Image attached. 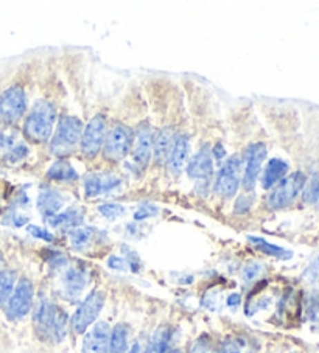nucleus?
Returning a JSON list of instances; mask_svg holds the SVG:
<instances>
[{
  "label": "nucleus",
  "mask_w": 319,
  "mask_h": 353,
  "mask_svg": "<svg viewBox=\"0 0 319 353\" xmlns=\"http://www.w3.org/2000/svg\"><path fill=\"white\" fill-rule=\"evenodd\" d=\"M168 353H181V352H177V350H173V352H168Z\"/></svg>",
  "instance_id": "4c0bfd02"
},
{
  "label": "nucleus",
  "mask_w": 319,
  "mask_h": 353,
  "mask_svg": "<svg viewBox=\"0 0 319 353\" xmlns=\"http://www.w3.org/2000/svg\"><path fill=\"white\" fill-rule=\"evenodd\" d=\"M133 131L131 128L125 125H115L111 131H109L106 142H104V157L108 161L117 162L125 159L126 154L131 151L133 147Z\"/></svg>",
  "instance_id": "7ed1b4c3"
},
{
  "label": "nucleus",
  "mask_w": 319,
  "mask_h": 353,
  "mask_svg": "<svg viewBox=\"0 0 319 353\" xmlns=\"http://www.w3.org/2000/svg\"><path fill=\"white\" fill-rule=\"evenodd\" d=\"M156 214H157L156 207H153V205H144V207H140V209L136 212V214H134V220L142 221V220H145V218H150V216L156 215Z\"/></svg>",
  "instance_id": "c756f323"
},
{
  "label": "nucleus",
  "mask_w": 319,
  "mask_h": 353,
  "mask_svg": "<svg viewBox=\"0 0 319 353\" xmlns=\"http://www.w3.org/2000/svg\"><path fill=\"white\" fill-rule=\"evenodd\" d=\"M64 198L61 196V193L55 190H46L39 194L38 198V207L39 210L44 214L47 218L53 216L58 214V210L63 207Z\"/></svg>",
  "instance_id": "f3484780"
},
{
  "label": "nucleus",
  "mask_w": 319,
  "mask_h": 353,
  "mask_svg": "<svg viewBox=\"0 0 319 353\" xmlns=\"http://www.w3.org/2000/svg\"><path fill=\"white\" fill-rule=\"evenodd\" d=\"M267 157V148L263 143H254L246 150V170H244L243 185L246 190H253L259 176L260 167Z\"/></svg>",
  "instance_id": "9d476101"
},
{
  "label": "nucleus",
  "mask_w": 319,
  "mask_h": 353,
  "mask_svg": "<svg viewBox=\"0 0 319 353\" xmlns=\"http://www.w3.org/2000/svg\"><path fill=\"white\" fill-rule=\"evenodd\" d=\"M187 173L192 179L207 181L212 174V156L207 148H202L187 167Z\"/></svg>",
  "instance_id": "2eb2a0df"
},
{
  "label": "nucleus",
  "mask_w": 319,
  "mask_h": 353,
  "mask_svg": "<svg viewBox=\"0 0 319 353\" xmlns=\"http://www.w3.org/2000/svg\"><path fill=\"white\" fill-rule=\"evenodd\" d=\"M0 265H2V254H0Z\"/></svg>",
  "instance_id": "58836bf2"
},
{
  "label": "nucleus",
  "mask_w": 319,
  "mask_h": 353,
  "mask_svg": "<svg viewBox=\"0 0 319 353\" xmlns=\"http://www.w3.org/2000/svg\"><path fill=\"white\" fill-rule=\"evenodd\" d=\"M16 272L5 270L0 271V308L7 305L10 296L13 294L16 287Z\"/></svg>",
  "instance_id": "6ab92c4d"
},
{
  "label": "nucleus",
  "mask_w": 319,
  "mask_h": 353,
  "mask_svg": "<svg viewBox=\"0 0 319 353\" xmlns=\"http://www.w3.org/2000/svg\"><path fill=\"white\" fill-rule=\"evenodd\" d=\"M108 265L111 266V268H114V270H124L125 261L122 260V259H119V257H111V259H109V261H108Z\"/></svg>",
  "instance_id": "473e14b6"
},
{
  "label": "nucleus",
  "mask_w": 319,
  "mask_h": 353,
  "mask_svg": "<svg viewBox=\"0 0 319 353\" xmlns=\"http://www.w3.org/2000/svg\"><path fill=\"white\" fill-rule=\"evenodd\" d=\"M84 285H86V279H84V274L81 271L70 270L66 274L64 287H66L67 294H69L70 297H75L81 293Z\"/></svg>",
  "instance_id": "412c9836"
},
{
  "label": "nucleus",
  "mask_w": 319,
  "mask_h": 353,
  "mask_svg": "<svg viewBox=\"0 0 319 353\" xmlns=\"http://www.w3.org/2000/svg\"><path fill=\"white\" fill-rule=\"evenodd\" d=\"M66 333H67V314L64 312H61V310H58L57 318H55L52 336L57 341H63Z\"/></svg>",
  "instance_id": "cd10ccee"
},
{
  "label": "nucleus",
  "mask_w": 319,
  "mask_h": 353,
  "mask_svg": "<svg viewBox=\"0 0 319 353\" xmlns=\"http://www.w3.org/2000/svg\"><path fill=\"white\" fill-rule=\"evenodd\" d=\"M48 178L55 181H72L77 179V172L66 161H59L48 170Z\"/></svg>",
  "instance_id": "393cba45"
},
{
  "label": "nucleus",
  "mask_w": 319,
  "mask_h": 353,
  "mask_svg": "<svg viewBox=\"0 0 319 353\" xmlns=\"http://www.w3.org/2000/svg\"><path fill=\"white\" fill-rule=\"evenodd\" d=\"M168 341H170L168 330H165V328H162V330H157L146 353H165L168 349Z\"/></svg>",
  "instance_id": "a878e982"
},
{
  "label": "nucleus",
  "mask_w": 319,
  "mask_h": 353,
  "mask_svg": "<svg viewBox=\"0 0 319 353\" xmlns=\"http://www.w3.org/2000/svg\"><path fill=\"white\" fill-rule=\"evenodd\" d=\"M104 137H106V120L103 115H95L92 119L86 130L81 134V151L89 157H94L98 151L103 148Z\"/></svg>",
  "instance_id": "6e6552de"
},
{
  "label": "nucleus",
  "mask_w": 319,
  "mask_h": 353,
  "mask_svg": "<svg viewBox=\"0 0 319 353\" xmlns=\"http://www.w3.org/2000/svg\"><path fill=\"white\" fill-rule=\"evenodd\" d=\"M28 232L32 234L33 236H36V239H41L44 241H53V235L50 232H47V230L38 228V226H30Z\"/></svg>",
  "instance_id": "2f4dec72"
},
{
  "label": "nucleus",
  "mask_w": 319,
  "mask_h": 353,
  "mask_svg": "<svg viewBox=\"0 0 319 353\" xmlns=\"http://www.w3.org/2000/svg\"><path fill=\"white\" fill-rule=\"evenodd\" d=\"M153 148L157 162L167 161L171 148V134L167 130H162L156 136V140H153Z\"/></svg>",
  "instance_id": "4be33fe9"
},
{
  "label": "nucleus",
  "mask_w": 319,
  "mask_h": 353,
  "mask_svg": "<svg viewBox=\"0 0 319 353\" xmlns=\"http://www.w3.org/2000/svg\"><path fill=\"white\" fill-rule=\"evenodd\" d=\"M151 151H153V132L150 128L146 126L139 131L137 143L136 147H134V153H133L134 165H136L140 172L148 165Z\"/></svg>",
  "instance_id": "f8f14e48"
},
{
  "label": "nucleus",
  "mask_w": 319,
  "mask_h": 353,
  "mask_svg": "<svg viewBox=\"0 0 319 353\" xmlns=\"http://www.w3.org/2000/svg\"><path fill=\"white\" fill-rule=\"evenodd\" d=\"M104 305V294L102 291H94V293L86 297V301L78 307V310L72 318V327L77 333H84L90 324H94L97 316L100 314Z\"/></svg>",
  "instance_id": "423d86ee"
},
{
  "label": "nucleus",
  "mask_w": 319,
  "mask_h": 353,
  "mask_svg": "<svg viewBox=\"0 0 319 353\" xmlns=\"http://www.w3.org/2000/svg\"><path fill=\"white\" fill-rule=\"evenodd\" d=\"M120 184V179L109 174H90L84 182V192L89 198L100 196L102 193L111 192Z\"/></svg>",
  "instance_id": "dca6fc26"
},
{
  "label": "nucleus",
  "mask_w": 319,
  "mask_h": 353,
  "mask_svg": "<svg viewBox=\"0 0 319 353\" xmlns=\"http://www.w3.org/2000/svg\"><path fill=\"white\" fill-rule=\"evenodd\" d=\"M55 120H57V111H55L52 103L41 100L36 103L32 112L27 117L23 132H26V136L32 142H47V139L53 132Z\"/></svg>",
  "instance_id": "f257e3e1"
},
{
  "label": "nucleus",
  "mask_w": 319,
  "mask_h": 353,
  "mask_svg": "<svg viewBox=\"0 0 319 353\" xmlns=\"http://www.w3.org/2000/svg\"><path fill=\"white\" fill-rule=\"evenodd\" d=\"M288 170V163L282 159H271L268 162L265 174H263V187L269 188L282 181Z\"/></svg>",
  "instance_id": "a211bd4d"
},
{
  "label": "nucleus",
  "mask_w": 319,
  "mask_h": 353,
  "mask_svg": "<svg viewBox=\"0 0 319 353\" xmlns=\"http://www.w3.org/2000/svg\"><path fill=\"white\" fill-rule=\"evenodd\" d=\"M33 307V285L28 279H21L13 290V294L5 305L8 319L17 321L27 316Z\"/></svg>",
  "instance_id": "20e7f679"
},
{
  "label": "nucleus",
  "mask_w": 319,
  "mask_h": 353,
  "mask_svg": "<svg viewBox=\"0 0 319 353\" xmlns=\"http://www.w3.org/2000/svg\"><path fill=\"white\" fill-rule=\"evenodd\" d=\"M188 154V139L184 134H180L173 139L171 142V148L167 157V167L171 173H181V170L184 167V162L187 159Z\"/></svg>",
  "instance_id": "4468645a"
},
{
  "label": "nucleus",
  "mask_w": 319,
  "mask_h": 353,
  "mask_svg": "<svg viewBox=\"0 0 319 353\" xmlns=\"http://www.w3.org/2000/svg\"><path fill=\"white\" fill-rule=\"evenodd\" d=\"M27 109L26 92L19 86H13L0 95V123L13 125Z\"/></svg>",
  "instance_id": "39448f33"
},
{
  "label": "nucleus",
  "mask_w": 319,
  "mask_h": 353,
  "mask_svg": "<svg viewBox=\"0 0 319 353\" xmlns=\"http://www.w3.org/2000/svg\"><path fill=\"white\" fill-rule=\"evenodd\" d=\"M83 125L77 117H63L52 140V153L58 157L70 154L81 140Z\"/></svg>",
  "instance_id": "f03ea898"
},
{
  "label": "nucleus",
  "mask_w": 319,
  "mask_h": 353,
  "mask_svg": "<svg viewBox=\"0 0 319 353\" xmlns=\"http://www.w3.org/2000/svg\"><path fill=\"white\" fill-rule=\"evenodd\" d=\"M238 170H240V161L234 157L224 163L222 172L218 173V178L215 182V192L223 196H234L238 184H240V178H238Z\"/></svg>",
  "instance_id": "1a4fd4ad"
},
{
  "label": "nucleus",
  "mask_w": 319,
  "mask_h": 353,
  "mask_svg": "<svg viewBox=\"0 0 319 353\" xmlns=\"http://www.w3.org/2000/svg\"><path fill=\"white\" fill-rule=\"evenodd\" d=\"M111 328L106 322H97L83 341V353H108Z\"/></svg>",
  "instance_id": "9b49d317"
},
{
  "label": "nucleus",
  "mask_w": 319,
  "mask_h": 353,
  "mask_svg": "<svg viewBox=\"0 0 319 353\" xmlns=\"http://www.w3.org/2000/svg\"><path fill=\"white\" fill-rule=\"evenodd\" d=\"M249 241L254 243V246L259 249L260 252L267 254V255H271V257H278V259H290L291 257L290 251H287V249L280 248V246L271 245V243H268L263 239H257V236H249Z\"/></svg>",
  "instance_id": "5701e85b"
},
{
  "label": "nucleus",
  "mask_w": 319,
  "mask_h": 353,
  "mask_svg": "<svg viewBox=\"0 0 319 353\" xmlns=\"http://www.w3.org/2000/svg\"><path fill=\"white\" fill-rule=\"evenodd\" d=\"M213 157H215V159H223V157H224V148L222 147V145H217V147L213 148Z\"/></svg>",
  "instance_id": "72a5a7b5"
},
{
  "label": "nucleus",
  "mask_w": 319,
  "mask_h": 353,
  "mask_svg": "<svg viewBox=\"0 0 319 353\" xmlns=\"http://www.w3.org/2000/svg\"><path fill=\"white\" fill-rule=\"evenodd\" d=\"M238 303H240V296H238V294H232L229 299H228V305L229 307H237Z\"/></svg>",
  "instance_id": "f704fd0d"
},
{
  "label": "nucleus",
  "mask_w": 319,
  "mask_h": 353,
  "mask_svg": "<svg viewBox=\"0 0 319 353\" xmlns=\"http://www.w3.org/2000/svg\"><path fill=\"white\" fill-rule=\"evenodd\" d=\"M305 185V176L304 173L296 172L288 176L280 184L274 188V192L269 196V205L273 209H282V207L293 203V199L298 196L299 192L302 190Z\"/></svg>",
  "instance_id": "0eeeda50"
},
{
  "label": "nucleus",
  "mask_w": 319,
  "mask_h": 353,
  "mask_svg": "<svg viewBox=\"0 0 319 353\" xmlns=\"http://www.w3.org/2000/svg\"><path fill=\"white\" fill-rule=\"evenodd\" d=\"M57 313H58V308H55L53 303H50L48 301L39 302V305L36 307V313H35V324L39 336L41 334H44V338L52 336Z\"/></svg>",
  "instance_id": "ddd939ff"
},
{
  "label": "nucleus",
  "mask_w": 319,
  "mask_h": 353,
  "mask_svg": "<svg viewBox=\"0 0 319 353\" xmlns=\"http://www.w3.org/2000/svg\"><path fill=\"white\" fill-rule=\"evenodd\" d=\"M48 223L53 228H75L81 223V214L77 209H70L63 214H57L53 216H48Z\"/></svg>",
  "instance_id": "aec40b11"
},
{
  "label": "nucleus",
  "mask_w": 319,
  "mask_h": 353,
  "mask_svg": "<svg viewBox=\"0 0 319 353\" xmlns=\"http://www.w3.org/2000/svg\"><path fill=\"white\" fill-rule=\"evenodd\" d=\"M130 353H140V347H139V344H136V345H134L133 347V349H131V352Z\"/></svg>",
  "instance_id": "e433bc0d"
},
{
  "label": "nucleus",
  "mask_w": 319,
  "mask_h": 353,
  "mask_svg": "<svg viewBox=\"0 0 319 353\" xmlns=\"http://www.w3.org/2000/svg\"><path fill=\"white\" fill-rule=\"evenodd\" d=\"M126 344H128V330L125 325L120 324L111 332L108 353H124L126 350Z\"/></svg>",
  "instance_id": "b1692460"
},
{
  "label": "nucleus",
  "mask_w": 319,
  "mask_h": 353,
  "mask_svg": "<svg viewBox=\"0 0 319 353\" xmlns=\"http://www.w3.org/2000/svg\"><path fill=\"white\" fill-rule=\"evenodd\" d=\"M69 236L73 246L77 249H83L88 246L92 240V229H72Z\"/></svg>",
  "instance_id": "bb28decb"
},
{
  "label": "nucleus",
  "mask_w": 319,
  "mask_h": 353,
  "mask_svg": "<svg viewBox=\"0 0 319 353\" xmlns=\"http://www.w3.org/2000/svg\"><path fill=\"white\" fill-rule=\"evenodd\" d=\"M98 212H100L103 216L109 218V220H115V218L124 214L125 209L119 204H103L98 207Z\"/></svg>",
  "instance_id": "c85d7f7f"
},
{
  "label": "nucleus",
  "mask_w": 319,
  "mask_h": 353,
  "mask_svg": "<svg viewBox=\"0 0 319 353\" xmlns=\"http://www.w3.org/2000/svg\"><path fill=\"white\" fill-rule=\"evenodd\" d=\"M262 272V266L259 263H251L243 270V279L249 282V280H254L259 274Z\"/></svg>",
  "instance_id": "7c9ffc66"
},
{
  "label": "nucleus",
  "mask_w": 319,
  "mask_h": 353,
  "mask_svg": "<svg viewBox=\"0 0 319 353\" xmlns=\"http://www.w3.org/2000/svg\"><path fill=\"white\" fill-rule=\"evenodd\" d=\"M316 203H318V205H319V193H318V199H316Z\"/></svg>",
  "instance_id": "ea45409f"
},
{
  "label": "nucleus",
  "mask_w": 319,
  "mask_h": 353,
  "mask_svg": "<svg viewBox=\"0 0 319 353\" xmlns=\"http://www.w3.org/2000/svg\"><path fill=\"white\" fill-rule=\"evenodd\" d=\"M206 352H207L206 344H202V343H198L192 349V353H206Z\"/></svg>",
  "instance_id": "c9c22d12"
}]
</instances>
